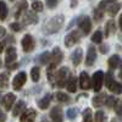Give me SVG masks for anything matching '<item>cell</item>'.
<instances>
[{
	"instance_id": "cell-1",
	"label": "cell",
	"mask_w": 122,
	"mask_h": 122,
	"mask_svg": "<svg viewBox=\"0 0 122 122\" xmlns=\"http://www.w3.org/2000/svg\"><path fill=\"white\" fill-rule=\"evenodd\" d=\"M64 22H65V16L64 15H56V16L51 17L50 20H48L44 23L43 32L45 34H55L62 28Z\"/></svg>"
},
{
	"instance_id": "cell-2",
	"label": "cell",
	"mask_w": 122,
	"mask_h": 122,
	"mask_svg": "<svg viewBox=\"0 0 122 122\" xmlns=\"http://www.w3.org/2000/svg\"><path fill=\"white\" fill-rule=\"evenodd\" d=\"M68 73H70V70L67 67H61L56 72L55 82H56V86L59 88H66V84L68 82V78H67Z\"/></svg>"
},
{
	"instance_id": "cell-3",
	"label": "cell",
	"mask_w": 122,
	"mask_h": 122,
	"mask_svg": "<svg viewBox=\"0 0 122 122\" xmlns=\"http://www.w3.org/2000/svg\"><path fill=\"white\" fill-rule=\"evenodd\" d=\"M104 79H105V75L103 71H97L94 72L93 77H92V87H93L94 92H100L101 87H103V83H104Z\"/></svg>"
},
{
	"instance_id": "cell-4",
	"label": "cell",
	"mask_w": 122,
	"mask_h": 122,
	"mask_svg": "<svg viewBox=\"0 0 122 122\" xmlns=\"http://www.w3.org/2000/svg\"><path fill=\"white\" fill-rule=\"evenodd\" d=\"M77 26L86 36L89 34L92 30V21L88 16H79L77 18Z\"/></svg>"
},
{
	"instance_id": "cell-5",
	"label": "cell",
	"mask_w": 122,
	"mask_h": 122,
	"mask_svg": "<svg viewBox=\"0 0 122 122\" xmlns=\"http://www.w3.org/2000/svg\"><path fill=\"white\" fill-rule=\"evenodd\" d=\"M21 45L23 48V51L25 53H30L33 51V49L36 46V42H34V38L30 36V34H26L22 40H21Z\"/></svg>"
},
{
	"instance_id": "cell-6",
	"label": "cell",
	"mask_w": 122,
	"mask_h": 122,
	"mask_svg": "<svg viewBox=\"0 0 122 122\" xmlns=\"http://www.w3.org/2000/svg\"><path fill=\"white\" fill-rule=\"evenodd\" d=\"M81 40V34L76 29V30H72V32H70L66 37H65V40H64V43L67 48H71V46H73L76 43H78Z\"/></svg>"
},
{
	"instance_id": "cell-7",
	"label": "cell",
	"mask_w": 122,
	"mask_h": 122,
	"mask_svg": "<svg viewBox=\"0 0 122 122\" xmlns=\"http://www.w3.org/2000/svg\"><path fill=\"white\" fill-rule=\"evenodd\" d=\"M26 81H27V75L26 72H20L15 76L14 81H12V87L15 90H20L22 88V86L26 83Z\"/></svg>"
},
{
	"instance_id": "cell-8",
	"label": "cell",
	"mask_w": 122,
	"mask_h": 122,
	"mask_svg": "<svg viewBox=\"0 0 122 122\" xmlns=\"http://www.w3.org/2000/svg\"><path fill=\"white\" fill-rule=\"evenodd\" d=\"M62 60H64V54H62V51H61V49L59 46L54 48L53 51H51V62H50V65L56 67L59 64H61Z\"/></svg>"
},
{
	"instance_id": "cell-9",
	"label": "cell",
	"mask_w": 122,
	"mask_h": 122,
	"mask_svg": "<svg viewBox=\"0 0 122 122\" xmlns=\"http://www.w3.org/2000/svg\"><path fill=\"white\" fill-rule=\"evenodd\" d=\"M79 87L83 90H88L92 87V79L89 78V75L86 71H82L79 73Z\"/></svg>"
},
{
	"instance_id": "cell-10",
	"label": "cell",
	"mask_w": 122,
	"mask_h": 122,
	"mask_svg": "<svg viewBox=\"0 0 122 122\" xmlns=\"http://www.w3.org/2000/svg\"><path fill=\"white\" fill-rule=\"evenodd\" d=\"M15 101H16V95L14 93H7L1 99V105L6 109V110H10V109H12L14 104H15Z\"/></svg>"
},
{
	"instance_id": "cell-11",
	"label": "cell",
	"mask_w": 122,
	"mask_h": 122,
	"mask_svg": "<svg viewBox=\"0 0 122 122\" xmlns=\"http://www.w3.org/2000/svg\"><path fill=\"white\" fill-rule=\"evenodd\" d=\"M50 118L53 122H62L64 121V112L60 106H54L50 111Z\"/></svg>"
},
{
	"instance_id": "cell-12",
	"label": "cell",
	"mask_w": 122,
	"mask_h": 122,
	"mask_svg": "<svg viewBox=\"0 0 122 122\" xmlns=\"http://www.w3.org/2000/svg\"><path fill=\"white\" fill-rule=\"evenodd\" d=\"M97 60V49L93 45H89L88 51H87V57H86V65L87 66H93Z\"/></svg>"
},
{
	"instance_id": "cell-13",
	"label": "cell",
	"mask_w": 122,
	"mask_h": 122,
	"mask_svg": "<svg viewBox=\"0 0 122 122\" xmlns=\"http://www.w3.org/2000/svg\"><path fill=\"white\" fill-rule=\"evenodd\" d=\"M16 57H17V51H16V48L15 46H9L7 50H6V57H5V61H6V65H12L15 64L16 61Z\"/></svg>"
},
{
	"instance_id": "cell-14",
	"label": "cell",
	"mask_w": 122,
	"mask_h": 122,
	"mask_svg": "<svg viewBox=\"0 0 122 122\" xmlns=\"http://www.w3.org/2000/svg\"><path fill=\"white\" fill-rule=\"evenodd\" d=\"M36 116H37L36 110L28 109V110H26L25 112H23V115L20 117V122H34Z\"/></svg>"
},
{
	"instance_id": "cell-15",
	"label": "cell",
	"mask_w": 122,
	"mask_h": 122,
	"mask_svg": "<svg viewBox=\"0 0 122 122\" xmlns=\"http://www.w3.org/2000/svg\"><path fill=\"white\" fill-rule=\"evenodd\" d=\"M37 22H38V17H37L34 11H26L25 12V16H23V25L25 26L34 25Z\"/></svg>"
},
{
	"instance_id": "cell-16",
	"label": "cell",
	"mask_w": 122,
	"mask_h": 122,
	"mask_svg": "<svg viewBox=\"0 0 122 122\" xmlns=\"http://www.w3.org/2000/svg\"><path fill=\"white\" fill-rule=\"evenodd\" d=\"M25 111H26V103L23 100H20L18 103L15 105L14 110H12V116L14 117H18V116L21 117Z\"/></svg>"
},
{
	"instance_id": "cell-17",
	"label": "cell",
	"mask_w": 122,
	"mask_h": 122,
	"mask_svg": "<svg viewBox=\"0 0 122 122\" xmlns=\"http://www.w3.org/2000/svg\"><path fill=\"white\" fill-rule=\"evenodd\" d=\"M82 59H83V50L82 48H77L75 51L71 55V60H72V64L75 66H78L81 62H82Z\"/></svg>"
},
{
	"instance_id": "cell-18",
	"label": "cell",
	"mask_w": 122,
	"mask_h": 122,
	"mask_svg": "<svg viewBox=\"0 0 122 122\" xmlns=\"http://www.w3.org/2000/svg\"><path fill=\"white\" fill-rule=\"evenodd\" d=\"M37 61L39 65H48V64L50 65V62H51V53H49V51L42 53L38 56Z\"/></svg>"
},
{
	"instance_id": "cell-19",
	"label": "cell",
	"mask_w": 122,
	"mask_h": 122,
	"mask_svg": "<svg viewBox=\"0 0 122 122\" xmlns=\"http://www.w3.org/2000/svg\"><path fill=\"white\" fill-rule=\"evenodd\" d=\"M50 101H51V94L48 93V94H45L42 99L37 100V104H38L39 109L45 110V109H48V106H49V104H50Z\"/></svg>"
},
{
	"instance_id": "cell-20",
	"label": "cell",
	"mask_w": 122,
	"mask_h": 122,
	"mask_svg": "<svg viewBox=\"0 0 122 122\" xmlns=\"http://www.w3.org/2000/svg\"><path fill=\"white\" fill-rule=\"evenodd\" d=\"M106 98H107V95H106L105 93H100V94L95 95V97L93 98V100H92V103H93V106H95V107H100L103 104H105Z\"/></svg>"
},
{
	"instance_id": "cell-21",
	"label": "cell",
	"mask_w": 122,
	"mask_h": 122,
	"mask_svg": "<svg viewBox=\"0 0 122 122\" xmlns=\"http://www.w3.org/2000/svg\"><path fill=\"white\" fill-rule=\"evenodd\" d=\"M107 64H109V67H110L111 70H115V68H117V67L122 64V61H121V59H120L118 55H112L111 57H109Z\"/></svg>"
},
{
	"instance_id": "cell-22",
	"label": "cell",
	"mask_w": 122,
	"mask_h": 122,
	"mask_svg": "<svg viewBox=\"0 0 122 122\" xmlns=\"http://www.w3.org/2000/svg\"><path fill=\"white\" fill-rule=\"evenodd\" d=\"M121 9V4L120 3H116V1H110L109 6H107V14L110 16H115L117 12H118V10Z\"/></svg>"
},
{
	"instance_id": "cell-23",
	"label": "cell",
	"mask_w": 122,
	"mask_h": 122,
	"mask_svg": "<svg viewBox=\"0 0 122 122\" xmlns=\"http://www.w3.org/2000/svg\"><path fill=\"white\" fill-rule=\"evenodd\" d=\"M116 32V26H115V22L114 20H110V21L106 22V26H105V37H110L111 34H114Z\"/></svg>"
},
{
	"instance_id": "cell-24",
	"label": "cell",
	"mask_w": 122,
	"mask_h": 122,
	"mask_svg": "<svg viewBox=\"0 0 122 122\" xmlns=\"http://www.w3.org/2000/svg\"><path fill=\"white\" fill-rule=\"evenodd\" d=\"M66 88L70 93H76L77 92V83H76V77L75 76H70L68 77V82L66 84Z\"/></svg>"
},
{
	"instance_id": "cell-25",
	"label": "cell",
	"mask_w": 122,
	"mask_h": 122,
	"mask_svg": "<svg viewBox=\"0 0 122 122\" xmlns=\"http://www.w3.org/2000/svg\"><path fill=\"white\" fill-rule=\"evenodd\" d=\"M109 90L111 92V93L116 94V95H120V94H122V84L115 81V82L111 84V87L109 88Z\"/></svg>"
},
{
	"instance_id": "cell-26",
	"label": "cell",
	"mask_w": 122,
	"mask_h": 122,
	"mask_svg": "<svg viewBox=\"0 0 122 122\" xmlns=\"http://www.w3.org/2000/svg\"><path fill=\"white\" fill-rule=\"evenodd\" d=\"M104 11L101 10L99 6L94 9V11H93V16H94V21L95 22H101V20L104 18Z\"/></svg>"
},
{
	"instance_id": "cell-27",
	"label": "cell",
	"mask_w": 122,
	"mask_h": 122,
	"mask_svg": "<svg viewBox=\"0 0 122 122\" xmlns=\"http://www.w3.org/2000/svg\"><path fill=\"white\" fill-rule=\"evenodd\" d=\"M30 77H32L33 82H38L40 78V68L38 66H34L32 70H30Z\"/></svg>"
},
{
	"instance_id": "cell-28",
	"label": "cell",
	"mask_w": 122,
	"mask_h": 122,
	"mask_svg": "<svg viewBox=\"0 0 122 122\" xmlns=\"http://www.w3.org/2000/svg\"><path fill=\"white\" fill-rule=\"evenodd\" d=\"M101 40H103V32H101V30H97V32H94L93 36H92V42L97 43V44H100Z\"/></svg>"
},
{
	"instance_id": "cell-29",
	"label": "cell",
	"mask_w": 122,
	"mask_h": 122,
	"mask_svg": "<svg viewBox=\"0 0 122 122\" xmlns=\"http://www.w3.org/2000/svg\"><path fill=\"white\" fill-rule=\"evenodd\" d=\"M26 9H27V3L26 1H21V3H20V5H18V7H17L16 14H15V18H18L20 16L22 15L23 11L26 12Z\"/></svg>"
},
{
	"instance_id": "cell-30",
	"label": "cell",
	"mask_w": 122,
	"mask_h": 122,
	"mask_svg": "<svg viewBox=\"0 0 122 122\" xmlns=\"http://www.w3.org/2000/svg\"><path fill=\"white\" fill-rule=\"evenodd\" d=\"M117 103H118V101H117L116 97H111V95H107V98H106V100H105V105H106L107 107L116 106Z\"/></svg>"
},
{
	"instance_id": "cell-31",
	"label": "cell",
	"mask_w": 122,
	"mask_h": 122,
	"mask_svg": "<svg viewBox=\"0 0 122 122\" xmlns=\"http://www.w3.org/2000/svg\"><path fill=\"white\" fill-rule=\"evenodd\" d=\"M55 97H56V100L60 101V103H67L70 100V97L66 93H62V92H57Z\"/></svg>"
},
{
	"instance_id": "cell-32",
	"label": "cell",
	"mask_w": 122,
	"mask_h": 122,
	"mask_svg": "<svg viewBox=\"0 0 122 122\" xmlns=\"http://www.w3.org/2000/svg\"><path fill=\"white\" fill-rule=\"evenodd\" d=\"M83 122H93V114L89 107L83 111Z\"/></svg>"
},
{
	"instance_id": "cell-33",
	"label": "cell",
	"mask_w": 122,
	"mask_h": 122,
	"mask_svg": "<svg viewBox=\"0 0 122 122\" xmlns=\"http://www.w3.org/2000/svg\"><path fill=\"white\" fill-rule=\"evenodd\" d=\"M0 82H1V89L3 90L5 88H7V86H9V73L3 72L1 73V77H0Z\"/></svg>"
},
{
	"instance_id": "cell-34",
	"label": "cell",
	"mask_w": 122,
	"mask_h": 122,
	"mask_svg": "<svg viewBox=\"0 0 122 122\" xmlns=\"http://www.w3.org/2000/svg\"><path fill=\"white\" fill-rule=\"evenodd\" d=\"M114 82H115V79H114V73L110 71V72H107L106 76H105V86L107 87V89L111 87V84H112Z\"/></svg>"
},
{
	"instance_id": "cell-35",
	"label": "cell",
	"mask_w": 122,
	"mask_h": 122,
	"mask_svg": "<svg viewBox=\"0 0 122 122\" xmlns=\"http://www.w3.org/2000/svg\"><path fill=\"white\" fill-rule=\"evenodd\" d=\"M32 9L34 12H42L44 9V4L43 1H33L32 3Z\"/></svg>"
},
{
	"instance_id": "cell-36",
	"label": "cell",
	"mask_w": 122,
	"mask_h": 122,
	"mask_svg": "<svg viewBox=\"0 0 122 122\" xmlns=\"http://www.w3.org/2000/svg\"><path fill=\"white\" fill-rule=\"evenodd\" d=\"M94 121H95V122H105V121H106L105 114H104L101 110H100V111H97L95 115H94Z\"/></svg>"
},
{
	"instance_id": "cell-37",
	"label": "cell",
	"mask_w": 122,
	"mask_h": 122,
	"mask_svg": "<svg viewBox=\"0 0 122 122\" xmlns=\"http://www.w3.org/2000/svg\"><path fill=\"white\" fill-rule=\"evenodd\" d=\"M77 114H78V107H70L67 110V117L70 120H75Z\"/></svg>"
},
{
	"instance_id": "cell-38",
	"label": "cell",
	"mask_w": 122,
	"mask_h": 122,
	"mask_svg": "<svg viewBox=\"0 0 122 122\" xmlns=\"http://www.w3.org/2000/svg\"><path fill=\"white\" fill-rule=\"evenodd\" d=\"M0 6H1V21H5L6 16H7V6L5 1H0Z\"/></svg>"
},
{
	"instance_id": "cell-39",
	"label": "cell",
	"mask_w": 122,
	"mask_h": 122,
	"mask_svg": "<svg viewBox=\"0 0 122 122\" xmlns=\"http://www.w3.org/2000/svg\"><path fill=\"white\" fill-rule=\"evenodd\" d=\"M10 28H11L14 32H20V30L22 29V26L20 25L18 22H12L11 25H10Z\"/></svg>"
},
{
	"instance_id": "cell-40",
	"label": "cell",
	"mask_w": 122,
	"mask_h": 122,
	"mask_svg": "<svg viewBox=\"0 0 122 122\" xmlns=\"http://www.w3.org/2000/svg\"><path fill=\"white\" fill-rule=\"evenodd\" d=\"M45 4H46V6H48L50 10H53V9H55V7L59 5V1H56V0H48Z\"/></svg>"
},
{
	"instance_id": "cell-41",
	"label": "cell",
	"mask_w": 122,
	"mask_h": 122,
	"mask_svg": "<svg viewBox=\"0 0 122 122\" xmlns=\"http://www.w3.org/2000/svg\"><path fill=\"white\" fill-rule=\"evenodd\" d=\"M99 51H100L101 54H106V53L109 51V45H106V44H101L100 48H99Z\"/></svg>"
},
{
	"instance_id": "cell-42",
	"label": "cell",
	"mask_w": 122,
	"mask_h": 122,
	"mask_svg": "<svg viewBox=\"0 0 122 122\" xmlns=\"http://www.w3.org/2000/svg\"><path fill=\"white\" fill-rule=\"evenodd\" d=\"M115 110L118 116H122V103H117V105L115 106Z\"/></svg>"
},
{
	"instance_id": "cell-43",
	"label": "cell",
	"mask_w": 122,
	"mask_h": 122,
	"mask_svg": "<svg viewBox=\"0 0 122 122\" xmlns=\"http://www.w3.org/2000/svg\"><path fill=\"white\" fill-rule=\"evenodd\" d=\"M5 45H6V44H5V42L3 40V42H1V45H0V51H1V53L4 51V49H5Z\"/></svg>"
},
{
	"instance_id": "cell-44",
	"label": "cell",
	"mask_w": 122,
	"mask_h": 122,
	"mask_svg": "<svg viewBox=\"0 0 122 122\" xmlns=\"http://www.w3.org/2000/svg\"><path fill=\"white\" fill-rule=\"evenodd\" d=\"M118 25H120V28L122 30V14L120 15V20H118Z\"/></svg>"
},
{
	"instance_id": "cell-45",
	"label": "cell",
	"mask_w": 122,
	"mask_h": 122,
	"mask_svg": "<svg viewBox=\"0 0 122 122\" xmlns=\"http://www.w3.org/2000/svg\"><path fill=\"white\" fill-rule=\"evenodd\" d=\"M0 115H1V122H5V120H6V115L3 112V111H1V114H0Z\"/></svg>"
},
{
	"instance_id": "cell-46",
	"label": "cell",
	"mask_w": 122,
	"mask_h": 122,
	"mask_svg": "<svg viewBox=\"0 0 122 122\" xmlns=\"http://www.w3.org/2000/svg\"><path fill=\"white\" fill-rule=\"evenodd\" d=\"M76 5H78V1H71V7H75Z\"/></svg>"
},
{
	"instance_id": "cell-47",
	"label": "cell",
	"mask_w": 122,
	"mask_h": 122,
	"mask_svg": "<svg viewBox=\"0 0 122 122\" xmlns=\"http://www.w3.org/2000/svg\"><path fill=\"white\" fill-rule=\"evenodd\" d=\"M4 37H5V28L1 27V38H4Z\"/></svg>"
},
{
	"instance_id": "cell-48",
	"label": "cell",
	"mask_w": 122,
	"mask_h": 122,
	"mask_svg": "<svg viewBox=\"0 0 122 122\" xmlns=\"http://www.w3.org/2000/svg\"><path fill=\"white\" fill-rule=\"evenodd\" d=\"M118 77L122 79V71H120V73H118Z\"/></svg>"
},
{
	"instance_id": "cell-49",
	"label": "cell",
	"mask_w": 122,
	"mask_h": 122,
	"mask_svg": "<svg viewBox=\"0 0 122 122\" xmlns=\"http://www.w3.org/2000/svg\"><path fill=\"white\" fill-rule=\"evenodd\" d=\"M40 122H48L46 120H42V121H40Z\"/></svg>"
},
{
	"instance_id": "cell-50",
	"label": "cell",
	"mask_w": 122,
	"mask_h": 122,
	"mask_svg": "<svg viewBox=\"0 0 122 122\" xmlns=\"http://www.w3.org/2000/svg\"><path fill=\"white\" fill-rule=\"evenodd\" d=\"M112 122H115V121H112Z\"/></svg>"
}]
</instances>
